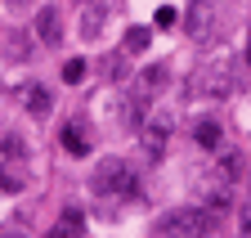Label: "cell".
I'll return each mask as SVG.
<instances>
[{"label": "cell", "instance_id": "7c38bea8", "mask_svg": "<svg viewBox=\"0 0 251 238\" xmlns=\"http://www.w3.org/2000/svg\"><path fill=\"white\" fill-rule=\"evenodd\" d=\"M193 144H202V148H220V144H225V126L211 122V117H206V122H198V126H193Z\"/></svg>", "mask_w": 251, "mask_h": 238}, {"label": "cell", "instance_id": "44dd1931", "mask_svg": "<svg viewBox=\"0 0 251 238\" xmlns=\"http://www.w3.org/2000/svg\"><path fill=\"white\" fill-rule=\"evenodd\" d=\"M5 5H9V9H18V5H31V0H5Z\"/></svg>", "mask_w": 251, "mask_h": 238}, {"label": "cell", "instance_id": "cb8c5ba5", "mask_svg": "<svg viewBox=\"0 0 251 238\" xmlns=\"http://www.w3.org/2000/svg\"><path fill=\"white\" fill-rule=\"evenodd\" d=\"M81 5H85V0H81Z\"/></svg>", "mask_w": 251, "mask_h": 238}, {"label": "cell", "instance_id": "3957f363", "mask_svg": "<svg viewBox=\"0 0 251 238\" xmlns=\"http://www.w3.org/2000/svg\"><path fill=\"white\" fill-rule=\"evenodd\" d=\"M94 193H103V198H135L139 193V180H135V171L126 166L121 158H103L99 166H94Z\"/></svg>", "mask_w": 251, "mask_h": 238}, {"label": "cell", "instance_id": "603a6c76", "mask_svg": "<svg viewBox=\"0 0 251 238\" xmlns=\"http://www.w3.org/2000/svg\"><path fill=\"white\" fill-rule=\"evenodd\" d=\"M5 238H23V234H5Z\"/></svg>", "mask_w": 251, "mask_h": 238}, {"label": "cell", "instance_id": "30bf717a", "mask_svg": "<svg viewBox=\"0 0 251 238\" xmlns=\"http://www.w3.org/2000/svg\"><path fill=\"white\" fill-rule=\"evenodd\" d=\"M85 234V216L76 212V207H68L54 225H50V238H81Z\"/></svg>", "mask_w": 251, "mask_h": 238}, {"label": "cell", "instance_id": "9c48e42d", "mask_svg": "<svg viewBox=\"0 0 251 238\" xmlns=\"http://www.w3.org/2000/svg\"><path fill=\"white\" fill-rule=\"evenodd\" d=\"M103 18H108L103 0H85V5H81V36H99L103 32Z\"/></svg>", "mask_w": 251, "mask_h": 238}, {"label": "cell", "instance_id": "8992f818", "mask_svg": "<svg viewBox=\"0 0 251 238\" xmlns=\"http://www.w3.org/2000/svg\"><path fill=\"white\" fill-rule=\"evenodd\" d=\"M36 41H41V45H50V50H54V45H63V14H58L54 5L36 14Z\"/></svg>", "mask_w": 251, "mask_h": 238}, {"label": "cell", "instance_id": "9a60e30c", "mask_svg": "<svg viewBox=\"0 0 251 238\" xmlns=\"http://www.w3.org/2000/svg\"><path fill=\"white\" fill-rule=\"evenodd\" d=\"M166 81L171 77H166L162 63H157V68H144V90H166Z\"/></svg>", "mask_w": 251, "mask_h": 238}, {"label": "cell", "instance_id": "d6986e66", "mask_svg": "<svg viewBox=\"0 0 251 238\" xmlns=\"http://www.w3.org/2000/svg\"><path fill=\"white\" fill-rule=\"evenodd\" d=\"M238 234H242V238H251V202H247V212L238 216Z\"/></svg>", "mask_w": 251, "mask_h": 238}, {"label": "cell", "instance_id": "7a4b0ae2", "mask_svg": "<svg viewBox=\"0 0 251 238\" xmlns=\"http://www.w3.org/2000/svg\"><path fill=\"white\" fill-rule=\"evenodd\" d=\"M211 229H215L211 207H175V212H166L162 225H157L162 238H206Z\"/></svg>", "mask_w": 251, "mask_h": 238}, {"label": "cell", "instance_id": "ba28073f", "mask_svg": "<svg viewBox=\"0 0 251 238\" xmlns=\"http://www.w3.org/2000/svg\"><path fill=\"white\" fill-rule=\"evenodd\" d=\"M18 99H23V108H27L31 117H45V112L54 108L50 90H45V85H36V81H31V85H23V90H18Z\"/></svg>", "mask_w": 251, "mask_h": 238}, {"label": "cell", "instance_id": "e0dca14e", "mask_svg": "<svg viewBox=\"0 0 251 238\" xmlns=\"http://www.w3.org/2000/svg\"><path fill=\"white\" fill-rule=\"evenodd\" d=\"M242 171V158L238 153H225V158H220V175H225V180H229V175H238Z\"/></svg>", "mask_w": 251, "mask_h": 238}, {"label": "cell", "instance_id": "6da1fadb", "mask_svg": "<svg viewBox=\"0 0 251 238\" xmlns=\"http://www.w3.org/2000/svg\"><path fill=\"white\" fill-rule=\"evenodd\" d=\"M27 189V144L14 131H0V193Z\"/></svg>", "mask_w": 251, "mask_h": 238}, {"label": "cell", "instance_id": "4fadbf2b", "mask_svg": "<svg viewBox=\"0 0 251 238\" xmlns=\"http://www.w3.org/2000/svg\"><path fill=\"white\" fill-rule=\"evenodd\" d=\"M148 41H152V32H148V27H126L121 50H126V54H144V50H148Z\"/></svg>", "mask_w": 251, "mask_h": 238}, {"label": "cell", "instance_id": "ffe728a7", "mask_svg": "<svg viewBox=\"0 0 251 238\" xmlns=\"http://www.w3.org/2000/svg\"><path fill=\"white\" fill-rule=\"evenodd\" d=\"M157 27H175V9H157Z\"/></svg>", "mask_w": 251, "mask_h": 238}, {"label": "cell", "instance_id": "277c9868", "mask_svg": "<svg viewBox=\"0 0 251 238\" xmlns=\"http://www.w3.org/2000/svg\"><path fill=\"white\" fill-rule=\"evenodd\" d=\"M188 95H198V99H229V95H233V72H229L225 63H211V68L193 72Z\"/></svg>", "mask_w": 251, "mask_h": 238}, {"label": "cell", "instance_id": "8fae6325", "mask_svg": "<svg viewBox=\"0 0 251 238\" xmlns=\"http://www.w3.org/2000/svg\"><path fill=\"white\" fill-rule=\"evenodd\" d=\"M58 144L68 148L72 158H85V153H90V135L81 131V122H68V126H63V131H58Z\"/></svg>", "mask_w": 251, "mask_h": 238}, {"label": "cell", "instance_id": "ac0fdd59", "mask_svg": "<svg viewBox=\"0 0 251 238\" xmlns=\"http://www.w3.org/2000/svg\"><path fill=\"white\" fill-rule=\"evenodd\" d=\"M108 77H112V81H121V77H126V58H121V54H112V58H108Z\"/></svg>", "mask_w": 251, "mask_h": 238}, {"label": "cell", "instance_id": "2e32d148", "mask_svg": "<svg viewBox=\"0 0 251 238\" xmlns=\"http://www.w3.org/2000/svg\"><path fill=\"white\" fill-rule=\"evenodd\" d=\"M5 54H9V58H18V63H23V58H27V54H31V45L23 41V32H14V36H9V45H5Z\"/></svg>", "mask_w": 251, "mask_h": 238}, {"label": "cell", "instance_id": "5b68a950", "mask_svg": "<svg viewBox=\"0 0 251 238\" xmlns=\"http://www.w3.org/2000/svg\"><path fill=\"white\" fill-rule=\"evenodd\" d=\"M139 139H144V153L148 158H162L166 153V139H171V117L166 112L144 117V122H139Z\"/></svg>", "mask_w": 251, "mask_h": 238}, {"label": "cell", "instance_id": "7402d4cb", "mask_svg": "<svg viewBox=\"0 0 251 238\" xmlns=\"http://www.w3.org/2000/svg\"><path fill=\"white\" fill-rule=\"evenodd\" d=\"M247 63H251V36H247Z\"/></svg>", "mask_w": 251, "mask_h": 238}, {"label": "cell", "instance_id": "52a82bcc", "mask_svg": "<svg viewBox=\"0 0 251 238\" xmlns=\"http://www.w3.org/2000/svg\"><path fill=\"white\" fill-rule=\"evenodd\" d=\"M188 32L193 41H215V14L206 0H193V9H188Z\"/></svg>", "mask_w": 251, "mask_h": 238}, {"label": "cell", "instance_id": "5bb4252c", "mask_svg": "<svg viewBox=\"0 0 251 238\" xmlns=\"http://www.w3.org/2000/svg\"><path fill=\"white\" fill-rule=\"evenodd\" d=\"M85 58H68V63H63V81H68V85H81L85 81Z\"/></svg>", "mask_w": 251, "mask_h": 238}]
</instances>
